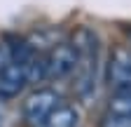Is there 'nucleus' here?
I'll return each instance as SVG.
<instances>
[{
    "mask_svg": "<svg viewBox=\"0 0 131 127\" xmlns=\"http://www.w3.org/2000/svg\"><path fill=\"white\" fill-rule=\"evenodd\" d=\"M70 47L75 52V94L80 99H89L96 92V80H98V66H101V45L98 35L89 26H80L70 35Z\"/></svg>",
    "mask_w": 131,
    "mask_h": 127,
    "instance_id": "obj_1",
    "label": "nucleus"
},
{
    "mask_svg": "<svg viewBox=\"0 0 131 127\" xmlns=\"http://www.w3.org/2000/svg\"><path fill=\"white\" fill-rule=\"evenodd\" d=\"M59 104H61V97H59L56 89L40 87L35 92H30L28 97H26V101L21 104V115H24V120L30 127H38Z\"/></svg>",
    "mask_w": 131,
    "mask_h": 127,
    "instance_id": "obj_2",
    "label": "nucleus"
},
{
    "mask_svg": "<svg viewBox=\"0 0 131 127\" xmlns=\"http://www.w3.org/2000/svg\"><path fill=\"white\" fill-rule=\"evenodd\" d=\"M45 71L49 80H61V78H68L75 71V52L70 42H59L52 45L49 52L45 54Z\"/></svg>",
    "mask_w": 131,
    "mask_h": 127,
    "instance_id": "obj_3",
    "label": "nucleus"
},
{
    "mask_svg": "<svg viewBox=\"0 0 131 127\" xmlns=\"http://www.w3.org/2000/svg\"><path fill=\"white\" fill-rule=\"evenodd\" d=\"M108 80L115 89V94L131 97V52L117 47L108 66Z\"/></svg>",
    "mask_w": 131,
    "mask_h": 127,
    "instance_id": "obj_4",
    "label": "nucleus"
},
{
    "mask_svg": "<svg viewBox=\"0 0 131 127\" xmlns=\"http://www.w3.org/2000/svg\"><path fill=\"white\" fill-rule=\"evenodd\" d=\"M28 85L26 78V61L7 59L5 66L0 68V99L16 97L24 87Z\"/></svg>",
    "mask_w": 131,
    "mask_h": 127,
    "instance_id": "obj_5",
    "label": "nucleus"
},
{
    "mask_svg": "<svg viewBox=\"0 0 131 127\" xmlns=\"http://www.w3.org/2000/svg\"><path fill=\"white\" fill-rule=\"evenodd\" d=\"M77 122H80V111L73 104L61 101L38 127H77Z\"/></svg>",
    "mask_w": 131,
    "mask_h": 127,
    "instance_id": "obj_6",
    "label": "nucleus"
},
{
    "mask_svg": "<svg viewBox=\"0 0 131 127\" xmlns=\"http://www.w3.org/2000/svg\"><path fill=\"white\" fill-rule=\"evenodd\" d=\"M98 127H131V115L105 111L101 115V120H98Z\"/></svg>",
    "mask_w": 131,
    "mask_h": 127,
    "instance_id": "obj_7",
    "label": "nucleus"
},
{
    "mask_svg": "<svg viewBox=\"0 0 131 127\" xmlns=\"http://www.w3.org/2000/svg\"><path fill=\"white\" fill-rule=\"evenodd\" d=\"M105 111H112V113H124V115H131V97L126 94H112Z\"/></svg>",
    "mask_w": 131,
    "mask_h": 127,
    "instance_id": "obj_8",
    "label": "nucleus"
},
{
    "mask_svg": "<svg viewBox=\"0 0 131 127\" xmlns=\"http://www.w3.org/2000/svg\"><path fill=\"white\" fill-rule=\"evenodd\" d=\"M5 125V106H3V101H0V127Z\"/></svg>",
    "mask_w": 131,
    "mask_h": 127,
    "instance_id": "obj_9",
    "label": "nucleus"
},
{
    "mask_svg": "<svg viewBox=\"0 0 131 127\" xmlns=\"http://www.w3.org/2000/svg\"><path fill=\"white\" fill-rule=\"evenodd\" d=\"M5 61H7V59H5V52H3V47H0V68L5 66Z\"/></svg>",
    "mask_w": 131,
    "mask_h": 127,
    "instance_id": "obj_10",
    "label": "nucleus"
}]
</instances>
